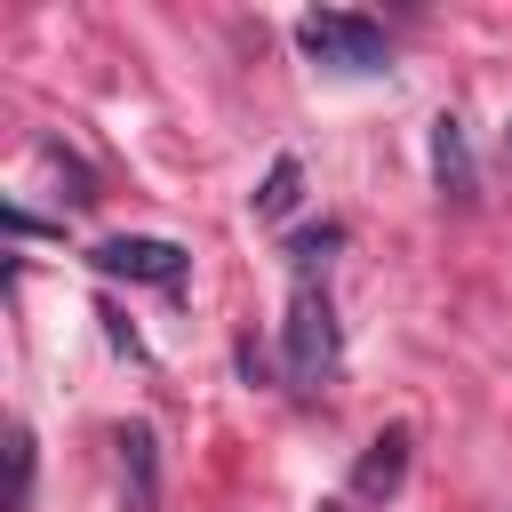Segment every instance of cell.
<instances>
[{
    "label": "cell",
    "instance_id": "cell-1",
    "mask_svg": "<svg viewBox=\"0 0 512 512\" xmlns=\"http://www.w3.org/2000/svg\"><path fill=\"white\" fill-rule=\"evenodd\" d=\"M296 48L328 72H384V24L352 16V8H312L296 16Z\"/></svg>",
    "mask_w": 512,
    "mask_h": 512
},
{
    "label": "cell",
    "instance_id": "cell-2",
    "mask_svg": "<svg viewBox=\"0 0 512 512\" xmlns=\"http://www.w3.org/2000/svg\"><path fill=\"white\" fill-rule=\"evenodd\" d=\"M288 376L312 392V384H328L336 376V360H344V344H336V312H328V296L320 288H296L288 296Z\"/></svg>",
    "mask_w": 512,
    "mask_h": 512
},
{
    "label": "cell",
    "instance_id": "cell-3",
    "mask_svg": "<svg viewBox=\"0 0 512 512\" xmlns=\"http://www.w3.org/2000/svg\"><path fill=\"white\" fill-rule=\"evenodd\" d=\"M96 272L144 280V288H184V248L176 240H152V232H120V240L96 248Z\"/></svg>",
    "mask_w": 512,
    "mask_h": 512
},
{
    "label": "cell",
    "instance_id": "cell-4",
    "mask_svg": "<svg viewBox=\"0 0 512 512\" xmlns=\"http://www.w3.org/2000/svg\"><path fill=\"white\" fill-rule=\"evenodd\" d=\"M400 480H408V432L392 424V432H376V440H368V456L352 464V496H360V504H384Z\"/></svg>",
    "mask_w": 512,
    "mask_h": 512
},
{
    "label": "cell",
    "instance_id": "cell-5",
    "mask_svg": "<svg viewBox=\"0 0 512 512\" xmlns=\"http://www.w3.org/2000/svg\"><path fill=\"white\" fill-rule=\"evenodd\" d=\"M432 184H440V200H472V152H464V120L456 112H440L432 120Z\"/></svg>",
    "mask_w": 512,
    "mask_h": 512
},
{
    "label": "cell",
    "instance_id": "cell-6",
    "mask_svg": "<svg viewBox=\"0 0 512 512\" xmlns=\"http://www.w3.org/2000/svg\"><path fill=\"white\" fill-rule=\"evenodd\" d=\"M112 448H120V472H128V512H152V432L144 424H120L112 432Z\"/></svg>",
    "mask_w": 512,
    "mask_h": 512
},
{
    "label": "cell",
    "instance_id": "cell-7",
    "mask_svg": "<svg viewBox=\"0 0 512 512\" xmlns=\"http://www.w3.org/2000/svg\"><path fill=\"white\" fill-rule=\"evenodd\" d=\"M296 192H304V168H296V160H272V176H264V192H256V216H288Z\"/></svg>",
    "mask_w": 512,
    "mask_h": 512
},
{
    "label": "cell",
    "instance_id": "cell-8",
    "mask_svg": "<svg viewBox=\"0 0 512 512\" xmlns=\"http://www.w3.org/2000/svg\"><path fill=\"white\" fill-rule=\"evenodd\" d=\"M8 512H32V432H8Z\"/></svg>",
    "mask_w": 512,
    "mask_h": 512
},
{
    "label": "cell",
    "instance_id": "cell-9",
    "mask_svg": "<svg viewBox=\"0 0 512 512\" xmlns=\"http://www.w3.org/2000/svg\"><path fill=\"white\" fill-rule=\"evenodd\" d=\"M336 240H344V232H336V224H320V232H296V240H288V256H296V264H320Z\"/></svg>",
    "mask_w": 512,
    "mask_h": 512
}]
</instances>
